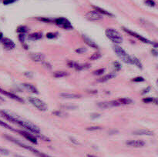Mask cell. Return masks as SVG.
Segmentation results:
<instances>
[{
  "instance_id": "cell-32",
  "label": "cell",
  "mask_w": 158,
  "mask_h": 157,
  "mask_svg": "<svg viewBox=\"0 0 158 157\" xmlns=\"http://www.w3.org/2000/svg\"><path fill=\"white\" fill-rule=\"evenodd\" d=\"M113 66H114V68L115 69L116 71H120L122 68L121 64H120L119 62H114V63H113Z\"/></svg>"
},
{
  "instance_id": "cell-3",
  "label": "cell",
  "mask_w": 158,
  "mask_h": 157,
  "mask_svg": "<svg viewBox=\"0 0 158 157\" xmlns=\"http://www.w3.org/2000/svg\"><path fill=\"white\" fill-rule=\"evenodd\" d=\"M105 34H106V37L110 40L111 42H113L115 44L119 45L120 43H122L123 42V36L121 35V34L118 32L117 30H116L115 29H113V28H108L105 31Z\"/></svg>"
},
{
  "instance_id": "cell-50",
  "label": "cell",
  "mask_w": 158,
  "mask_h": 157,
  "mask_svg": "<svg viewBox=\"0 0 158 157\" xmlns=\"http://www.w3.org/2000/svg\"><path fill=\"white\" fill-rule=\"evenodd\" d=\"M70 140H71V142H73V143H75L76 144H78V143H77V141H75L76 139H74L73 138H70Z\"/></svg>"
},
{
  "instance_id": "cell-5",
  "label": "cell",
  "mask_w": 158,
  "mask_h": 157,
  "mask_svg": "<svg viewBox=\"0 0 158 157\" xmlns=\"http://www.w3.org/2000/svg\"><path fill=\"white\" fill-rule=\"evenodd\" d=\"M28 100L38 110L42 111V112H45V111H46L48 109V106L46 105V103L45 102H43V100L36 98V97L29 96L28 97Z\"/></svg>"
},
{
  "instance_id": "cell-10",
  "label": "cell",
  "mask_w": 158,
  "mask_h": 157,
  "mask_svg": "<svg viewBox=\"0 0 158 157\" xmlns=\"http://www.w3.org/2000/svg\"><path fill=\"white\" fill-rule=\"evenodd\" d=\"M0 42L2 44L3 47L8 50H12L15 47V44L12 39L9 38H6V37H2L0 40Z\"/></svg>"
},
{
  "instance_id": "cell-16",
  "label": "cell",
  "mask_w": 158,
  "mask_h": 157,
  "mask_svg": "<svg viewBox=\"0 0 158 157\" xmlns=\"http://www.w3.org/2000/svg\"><path fill=\"white\" fill-rule=\"evenodd\" d=\"M61 98L69 99H80L81 95L76 93H69V92H61L59 94Z\"/></svg>"
},
{
  "instance_id": "cell-40",
  "label": "cell",
  "mask_w": 158,
  "mask_h": 157,
  "mask_svg": "<svg viewBox=\"0 0 158 157\" xmlns=\"http://www.w3.org/2000/svg\"><path fill=\"white\" fill-rule=\"evenodd\" d=\"M17 1H19V0H4V1H3V4L6 5V6H8V5L15 3V2H17Z\"/></svg>"
},
{
  "instance_id": "cell-11",
  "label": "cell",
  "mask_w": 158,
  "mask_h": 157,
  "mask_svg": "<svg viewBox=\"0 0 158 157\" xmlns=\"http://www.w3.org/2000/svg\"><path fill=\"white\" fill-rule=\"evenodd\" d=\"M15 132H19L20 135H23L24 138H26V139L29 140V142H31V143H33V144H37V143H38L36 138H35L33 135H32V134L29 133V132H26V131H22V130H15Z\"/></svg>"
},
{
  "instance_id": "cell-4",
  "label": "cell",
  "mask_w": 158,
  "mask_h": 157,
  "mask_svg": "<svg viewBox=\"0 0 158 157\" xmlns=\"http://www.w3.org/2000/svg\"><path fill=\"white\" fill-rule=\"evenodd\" d=\"M16 124L19 125V126L21 127L25 128V129H28L29 131H30L31 132L34 134H40V128L38 127L37 126H35V124L32 123L31 122L29 121H26V120H23V119H17L16 122Z\"/></svg>"
},
{
  "instance_id": "cell-8",
  "label": "cell",
  "mask_w": 158,
  "mask_h": 157,
  "mask_svg": "<svg viewBox=\"0 0 158 157\" xmlns=\"http://www.w3.org/2000/svg\"><path fill=\"white\" fill-rule=\"evenodd\" d=\"M86 18H87L89 21L96 22V21H100V20L103 19V15H102L101 14H100L96 10H93V11H89V12H88L86 14Z\"/></svg>"
},
{
  "instance_id": "cell-43",
  "label": "cell",
  "mask_w": 158,
  "mask_h": 157,
  "mask_svg": "<svg viewBox=\"0 0 158 157\" xmlns=\"http://www.w3.org/2000/svg\"><path fill=\"white\" fill-rule=\"evenodd\" d=\"M63 108L65 109H77V106H63Z\"/></svg>"
},
{
  "instance_id": "cell-51",
  "label": "cell",
  "mask_w": 158,
  "mask_h": 157,
  "mask_svg": "<svg viewBox=\"0 0 158 157\" xmlns=\"http://www.w3.org/2000/svg\"><path fill=\"white\" fill-rule=\"evenodd\" d=\"M87 157H97V156H95V155H89V154H88Z\"/></svg>"
},
{
  "instance_id": "cell-17",
  "label": "cell",
  "mask_w": 158,
  "mask_h": 157,
  "mask_svg": "<svg viewBox=\"0 0 158 157\" xmlns=\"http://www.w3.org/2000/svg\"><path fill=\"white\" fill-rule=\"evenodd\" d=\"M116 75H116V73H114V72H110V73L106 74V75L100 77V78H98V79H97V82H98V83H105V82L109 81V80L115 78Z\"/></svg>"
},
{
  "instance_id": "cell-34",
  "label": "cell",
  "mask_w": 158,
  "mask_h": 157,
  "mask_svg": "<svg viewBox=\"0 0 158 157\" xmlns=\"http://www.w3.org/2000/svg\"><path fill=\"white\" fill-rule=\"evenodd\" d=\"M102 128L100 126H90V127H87L86 128V130L88 131H97V130H100Z\"/></svg>"
},
{
  "instance_id": "cell-28",
  "label": "cell",
  "mask_w": 158,
  "mask_h": 157,
  "mask_svg": "<svg viewBox=\"0 0 158 157\" xmlns=\"http://www.w3.org/2000/svg\"><path fill=\"white\" fill-rule=\"evenodd\" d=\"M143 102L144 103H154L155 104H157V102L156 99L152 98V97H147V98H143Z\"/></svg>"
},
{
  "instance_id": "cell-33",
  "label": "cell",
  "mask_w": 158,
  "mask_h": 157,
  "mask_svg": "<svg viewBox=\"0 0 158 157\" xmlns=\"http://www.w3.org/2000/svg\"><path fill=\"white\" fill-rule=\"evenodd\" d=\"M75 52L78 54H83V53H84V52H87V49H86L85 47H80V48H78V49H76Z\"/></svg>"
},
{
  "instance_id": "cell-12",
  "label": "cell",
  "mask_w": 158,
  "mask_h": 157,
  "mask_svg": "<svg viewBox=\"0 0 158 157\" xmlns=\"http://www.w3.org/2000/svg\"><path fill=\"white\" fill-rule=\"evenodd\" d=\"M31 59L35 62H43L46 58V56L43 53L41 52H33L30 54Z\"/></svg>"
},
{
  "instance_id": "cell-14",
  "label": "cell",
  "mask_w": 158,
  "mask_h": 157,
  "mask_svg": "<svg viewBox=\"0 0 158 157\" xmlns=\"http://www.w3.org/2000/svg\"><path fill=\"white\" fill-rule=\"evenodd\" d=\"M132 133L136 135H149V136L154 135V132L148 129H137V130L134 131Z\"/></svg>"
},
{
  "instance_id": "cell-37",
  "label": "cell",
  "mask_w": 158,
  "mask_h": 157,
  "mask_svg": "<svg viewBox=\"0 0 158 157\" xmlns=\"http://www.w3.org/2000/svg\"><path fill=\"white\" fill-rule=\"evenodd\" d=\"M25 39H26V35L25 34H19V40L20 42L24 44Z\"/></svg>"
},
{
  "instance_id": "cell-29",
  "label": "cell",
  "mask_w": 158,
  "mask_h": 157,
  "mask_svg": "<svg viewBox=\"0 0 158 157\" xmlns=\"http://www.w3.org/2000/svg\"><path fill=\"white\" fill-rule=\"evenodd\" d=\"M0 126H2V127L6 128V129H9V130H12V131H15V129H13V128L12 127V126H10L9 125H8L7 123H6L5 122L2 121V120H0Z\"/></svg>"
},
{
  "instance_id": "cell-24",
  "label": "cell",
  "mask_w": 158,
  "mask_h": 157,
  "mask_svg": "<svg viewBox=\"0 0 158 157\" xmlns=\"http://www.w3.org/2000/svg\"><path fill=\"white\" fill-rule=\"evenodd\" d=\"M118 101L120 102L121 105H130L133 103V100H131L129 98H121L119 99Z\"/></svg>"
},
{
  "instance_id": "cell-19",
  "label": "cell",
  "mask_w": 158,
  "mask_h": 157,
  "mask_svg": "<svg viewBox=\"0 0 158 157\" xmlns=\"http://www.w3.org/2000/svg\"><path fill=\"white\" fill-rule=\"evenodd\" d=\"M43 38V33L40 32H33L28 35V39L31 40V41H36V40H40Z\"/></svg>"
},
{
  "instance_id": "cell-23",
  "label": "cell",
  "mask_w": 158,
  "mask_h": 157,
  "mask_svg": "<svg viewBox=\"0 0 158 157\" xmlns=\"http://www.w3.org/2000/svg\"><path fill=\"white\" fill-rule=\"evenodd\" d=\"M132 61H133V64H134L136 66H137V68H139V69H143V65H142L141 62L140 61L139 58H137V57L134 56L132 57Z\"/></svg>"
},
{
  "instance_id": "cell-2",
  "label": "cell",
  "mask_w": 158,
  "mask_h": 157,
  "mask_svg": "<svg viewBox=\"0 0 158 157\" xmlns=\"http://www.w3.org/2000/svg\"><path fill=\"white\" fill-rule=\"evenodd\" d=\"M113 49H114V52L117 54V56L120 58L123 62H124L125 63H127V64H133L132 61V57L131 55H128L127 52L121 47L119 45H114L113 46Z\"/></svg>"
},
{
  "instance_id": "cell-9",
  "label": "cell",
  "mask_w": 158,
  "mask_h": 157,
  "mask_svg": "<svg viewBox=\"0 0 158 157\" xmlns=\"http://www.w3.org/2000/svg\"><path fill=\"white\" fill-rule=\"evenodd\" d=\"M0 94H2V95H6V96L8 97V98L12 99H13V100H15V101L19 102V103H24V100H23L21 97L18 96L17 95L12 93V92H9V91L5 90V89H2V88H0Z\"/></svg>"
},
{
  "instance_id": "cell-41",
  "label": "cell",
  "mask_w": 158,
  "mask_h": 157,
  "mask_svg": "<svg viewBox=\"0 0 158 157\" xmlns=\"http://www.w3.org/2000/svg\"><path fill=\"white\" fill-rule=\"evenodd\" d=\"M52 114L57 115V116H65V115H66V114L65 113V112H60V111H56V112H52Z\"/></svg>"
},
{
  "instance_id": "cell-18",
  "label": "cell",
  "mask_w": 158,
  "mask_h": 157,
  "mask_svg": "<svg viewBox=\"0 0 158 157\" xmlns=\"http://www.w3.org/2000/svg\"><path fill=\"white\" fill-rule=\"evenodd\" d=\"M22 86H23V87L26 89V90H28L29 92H32V93H35V94L39 93L37 88L35 87V86H33L32 84H30V83H23V84H22Z\"/></svg>"
},
{
  "instance_id": "cell-46",
  "label": "cell",
  "mask_w": 158,
  "mask_h": 157,
  "mask_svg": "<svg viewBox=\"0 0 158 157\" xmlns=\"http://www.w3.org/2000/svg\"><path fill=\"white\" fill-rule=\"evenodd\" d=\"M25 75L28 77H32V73L31 72H25Z\"/></svg>"
},
{
  "instance_id": "cell-36",
  "label": "cell",
  "mask_w": 158,
  "mask_h": 157,
  "mask_svg": "<svg viewBox=\"0 0 158 157\" xmlns=\"http://www.w3.org/2000/svg\"><path fill=\"white\" fill-rule=\"evenodd\" d=\"M133 82H135V83H141V82H144L145 79L142 76H137V77H135V78H134L132 79Z\"/></svg>"
},
{
  "instance_id": "cell-30",
  "label": "cell",
  "mask_w": 158,
  "mask_h": 157,
  "mask_svg": "<svg viewBox=\"0 0 158 157\" xmlns=\"http://www.w3.org/2000/svg\"><path fill=\"white\" fill-rule=\"evenodd\" d=\"M104 72H105L104 68H100V69H97V70L94 71V72H93V74L95 75H101L104 73Z\"/></svg>"
},
{
  "instance_id": "cell-20",
  "label": "cell",
  "mask_w": 158,
  "mask_h": 157,
  "mask_svg": "<svg viewBox=\"0 0 158 157\" xmlns=\"http://www.w3.org/2000/svg\"><path fill=\"white\" fill-rule=\"evenodd\" d=\"M93 8L94 9V10H96L97 12H98L99 13L101 14L102 15H107V16H110V17H114V15H113L111 12H108V11L105 10V9H102V8L99 7V6H93Z\"/></svg>"
},
{
  "instance_id": "cell-1",
  "label": "cell",
  "mask_w": 158,
  "mask_h": 157,
  "mask_svg": "<svg viewBox=\"0 0 158 157\" xmlns=\"http://www.w3.org/2000/svg\"><path fill=\"white\" fill-rule=\"evenodd\" d=\"M4 136H5V138L7 139L9 141H10V142H12V143H15V144L18 145V146H19L20 147L24 148V149H27V150L30 151V152H32V153H34L35 155H37V156H39V157H52V156H49V155H46V154L43 153V152H40V151L37 150V149H34V148L31 147V146H28V145L24 144V143H23L22 142L19 141L18 139H15L13 138V137L9 136V135H4Z\"/></svg>"
},
{
  "instance_id": "cell-49",
  "label": "cell",
  "mask_w": 158,
  "mask_h": 157,
  "mask_svg": "<svg viewBox=\"0 0 158 157\" xmlns=\"http://www.w3.org/2000/svg\"><path fill=\"white\" fill-rule=\"evenodd\" d=\"M89 92H91V93H97V90H90L88 91Z\"/></svg>"
},
{
  "instance_id": "cell-47",
  "label": "cell",
  "mask_w": 158,
  "mask_h": 157,
  "mask_svg": "<svg viewBox=\"0 0 158 157\" xmlns=\"http://www.w3.org/2000/svg\"><path fill=\"white\" fill-rule=\"evenodd\" d=\"M38 19H40V21H44V22H50V20H49V18H39Z\"/></svg>"
},
{
  "instance_id": "cell-15",
  "label": "cell",
  "mask_w": 158,
  "mask_h": 157,
  "mask_svg": "<svg viewBox=\"0 0 158 157\" xmlns=\"http://www.w3.org/2000/svg\"><path fill=\"white\" fill-rule=\"evenodd\" d=\"M82 38H83V39L84 40L85 43H86V44L88 46H89V47L93 48V49H99L98 45H97V43L93 41L92 39H90L89 37L86 36V35L83 34V35H82Z\"/></svg>"
},
{
  "instance_id": "cell-44",
  "label": "cell",
  "mask_w": 158,
  "mask_h": 157,
  "mask_svg": "<svg viewBox=\"0 0 158 157\" xmlns=\"http://www.w3.org/2000/svg\"><path fill=\"white\" fill-rule=\"evenodd\" d=\"M150 91H151V87H150V86H148V87H147L146 89H143V92H142L141 93L143 94H143L148 93V92H149Z\"/></svg>"
},
{
  "instance_id": "cell-6",
  "label": "cell",
  "mask_w": 158,
  "mask_h": 157,
  "mask_svg": "<svg viewBox=\"0 0 158 157\" xmlns=\"http://www.w3.org/2000/svg\"><path fill=\"white\" fill-rule=\"evenodd\" d=\"M54 22L56 23V26H58L59 27L62 28V29H63L71 30V29H73L70 22H69L67 18H64V17H60V18H56V19L54 20Z\"/></svg>"
},
{
  "instance_id": "cell-42",
  "label": "cell",
  "mask_w": 158,
  "mask_h": 157,
  "mask_svg": "<svg viewBox=\"0 0 158 157\" xmlns=\"http://www.w3.org/2000/svg\"><path fill=\"white\" fill-rule=\"evenodd\" d=\"M43 65H44L45 67L47 68V69H52V66H51V65L49 64L48 62H43Z\"/></svg>"
},
{
  "instance_id": "cell-27",
  "label": "cell",
  "mask_w": 158,
  "mask_h": 157,
  "mask_svg": "<svg viewBox=\"0 0 158 157\" xmlns=\"http://www.w3.org/2000/svg\"><path fill=\"white\" fill-rule=\"evenodd\" d=\"M101 58V54H100V52H94V53L89 57V60L95 61V60H98L99 58Z\"/></svg>"
},
{
  "instance_id": "cell-31",
  "label": "cell",
  "mask_w": 158,
  "mask_h": 157,
  "mask_svg": "<svg viewBox=\"0 0 158 157\" xmlns=\"http://www.w3.org/2000/svg\"><path fill=\"white\" fill-rule=\"evenodd\" d=\"M57 35H58V33L57 32H48L46 34V37L49 39H52V38H56Z\"/></svg>"
},
{
  "instance_id": "cell-35",
  "label": "cell",
  "mask_w": 158,
  "mask_h": 157,
  "mask_svg": "<svg viewBox=\"0 0 158 157\" xmlns=\"http://www.w3.org/2000/svg\"><path fill=\"white\" fill-rule=\"evenodd\" d=\"M145 4H146L147 6H150V7H154L156 3L154 0H146V1H145Z\"/></svg>"
},
{
  "instance_id": "cell-13",
  "label": "cell",
  "mask_w": 158,
  "mask_h": 157,
  "mask_svg": "<svg viewBox=\"0 0 158 157\" xmlns=\"http://www.w3.org/2000/svg\"><path fill=\"white\" fill-rule=\"evenodd\" d=\"M145 142L143 140H130V141L126 142L127 146H131V147L140 148L143 147L145 146Z\"/></svg>"
},
{
  "instance_id": "cell-39",
  "label": "cell",
  "mask_w": 158,
  "mask_h": 157,
  "mask_svg": "<svg viewBox=\"0 0 158 157\" xmlns=\"http://www.w3.org/2000/svg\"><path fill=\"white\" fill-rule=\"evenodd\" d=\"M0 154L7 155L9 154V150H7L6 149H4V148H2V147H0Z\"/></svg>"
},
{
  "instance_id": "cell-7",
  "label": "cell",
  "mask_w": 158,
  "mask_h": 157,
  "mask_svg": "<svg viewBox=\"0 0 158 157\" xmlns=\"http://www.w3.org/2000/svg\"><path fill=\"white\" fill-rule=\"evenodd\" d=\"M123 30L125 32H127V33L129 34L130 35H131V36L134 37V38H137V39H138V40H140V41L142 42L146 43V44L153 45V46H154V45L155 44V43H154V42H151V40L148 39V38H145V37H143V36H142V35H139V34L137 33V32H133V31H131V30H130V29H127L126 27H123Z\"/></svg>"
},
{
  "instance_id": "cell-52",
  "label": "cell",
  "mask_w": 158,
  "mask_h": 157,
  "mask_svg": "<svg viewBox=\"0 0 158 157\" xmlns=\"http://www.w3.org/2000/svg\"><path fill=\"white\" fill-rule=\"evenodd\" d=\"M15 157H24L23 155H15Z\"/></svg>"
},
{
  "instance_id": "cell-48",
  "label": "cell",
  "mask_w": 158,
  "mask_h": 157,
  "mask_svg": "<svg viewBox=\"0 0 158 157\" xmlns=\"http://www.w3.org/2000/svg\"><path fill=\"white\" fill-rule=\"evenodd\" d=\"M151 52H152L153 53H154V55H157V51H156V50H154V49H153V50L151 51Z\"/></svg>"
},
{
  "instance_id": "cell-26",
  "label": "cell",
  "mask_w": 158,
  "mask_h": 157,
  "mask_svg": "<svg viewBox=\"0 0 158 157\" xmlns=\"http://www.w3.org/2000/svg\"><path fill=\"white\" fill-rule=\"evenodd\" d=\"M16 31L19 34H26L28 32V28L26 26H19L17 28Z\"/></svg>"
},
{
  "instance_id": "cell-25",
  "label": "cell",
  "mask_w": 158,
  "mask_h": 157,
  "mask_svg": "<svg viewBox=\"0 0 158 157\" xmlns=\"http://www.w3.org/2000/svg\"><path fill=\"white\" fill-rule=\"evenodd\" d=\"M97 106L101 109H108L110 108V102H101V103H97Z\"/></svg>"
},
{
  "instance_id": "cell-45",
  "label": "cell",
  "mask_w": 158,
  "mask_h": 157,
  "mask_svg": "<svg viewBox=\"0 0 158 157\" xmlns=\"http://www.w3.org/2000/svg\"><path fill=\"white\" fill-rule=\"evenodd\" d=\"M100 113H93L92 115H91V118L92 119H96V118H99V117H100Z\"/></svg>"
},
{
  "instance_id": "cell-38",
  "label": "cell",
  "mask_w": 158,
  "mask_h": 157,
  "mask_svg": "<svg viewBox=\"0 0 158 157\" xmlns=\"http://www.w3.org/2000/svg\"><path fill=\"white\" fill-rule=\"evenodd\" d=\"M77 62H76L70 60V61L67 62V66H69V68H73V69H74L76 66V65H77Z\"/></svg>"
},
{
  "instance_id": "cell-21",
  "label": "cell",
  "mask_w": 158,
  "mask_h": 157,
  "mask_svg": "<svg viewBox=\"0 0 158 157\" xmlns=\"http://www.w3.org/2000/svg\"><path fill=\"white\" fill-rule=\"evenodd\" d=\"M90 67V65L88 64V63H84V64H80V63H77L75 68L74 69L77 71H82L85 70V69H87Z\"/></svg>"
},
{
  "instance_id": "cell-22",
  "label": "cell",
  "mask_w": 158,
  "mask_h": 157,
  "mask_svg": "<svg viewBox=\"0 0 158 157\" xmlns=\"http://www.w3.org/2000/svg\"><path fill=\"white\" fill-rule=\"evenodd\" d=\"M69 75V72H66V71H56L53 73V76L55 78H63V77H66Z\"/></svg>"
}]
</instances>
